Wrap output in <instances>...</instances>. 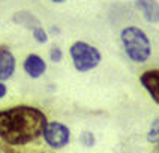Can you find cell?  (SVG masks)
I'll list each match as a JSON object with an SVG mask.
<instances>
[{
    "instance_id": "7",
    "label": "cell",
    "mask_w": 159,
    "mask_h": 153,
    "mask_svg": "<svg viewBox=\"0 0 159 153\" xmlns=\"http://www.w3.org/2000/svg\"><path fill=\"white\" fill-rule=\"evenodd\" d=\"M23 69L30 78L38 80L47 72V62L38 54H29L23 62Z\"/></svg>"
},
{
    "instance_id": "3",
    "label": "cell",
    "mask_w": 159,
    "mask_h": 153,
    "mask_svg": "<svg viewBox=\"0 0 159 153\" xmlns=\"http://www.w3.org/2000/svg\"><path fill=\"white\" fill-rule=\"evenodd\" d=\"M69 56L72 59V65L78 72L93 71L99 66L102 60V54L96 47L87 44L84 41H77L69 47Z\"/></svg>"
},
{
    "instance_id": "15",
    "label": "cell",
    "mask_w": 159,
    "mask_h": 153,
    "mask_svg": "<svg viewBox=\"0 0 159 153\" xmlns=\"http://www.w3.org/2000/svg\"><path fill=\"white\" fill-rule=\"evenodd\" d=\"M6 146H8V144H6ZM2 152H5V153H23V152H18V150H14V149H11V147H3V149H2Z\"/></svg>"
},
{
    "instance_id": "10",
    "label": "cell",
    "mask_w": 159,
    "mask_h": 153,
    "mask_svg": "<svg viewBox=\"0 0 159 153\" xmlns=\"http://www.w3.org/2000/svg\"><path fill=\"white\" fill-rule=\"evenodd\" d=\"M146 140L150 144H158L159 143V116L153 120L149 126V131L146 135Z\"/></svg>"
},
{
    "instance_id": "6",
    "label": "cell",
    "mask_w": 159,
    "mask_h": 153,
    "mask_svg": "<svg viewBox=\"0 0 159 153\" xmlns=\"http://www.w3.org/2000/svg\"><path fill=\"white\" fill-rule=\"evenodd\" d=\"M140 84L159 107V69H147L140 75Z\"/></svg>"
},
{
    "instance_id": "11",
    "label": "cell",
    "mask_w": 159,
    "mask_h": 153,
    "mask_svg": "<svg viewBox=\"0 0 159 153\" xmlns=\"http://www.w3.org/2000/svg\"><path fill=\"white\" fill-rule=\"evenodd\" d=\"M80 143L86 149H92L96 144V137L90 131H84V132H81V135H80Z\"/></svg>"
},
{
    "instance_id": "9",
    "label": "cell",
    "mask_w": 159,
    "mask_h": 153,
    "mask_svg": "<svg viewBox=\"0 0 159 153\" xmlns=\"http://www.w3.org/2000/svg\"><path fill=\"white\" fill-rule=\"evenodd\" d=\"M12 21L17 23V24H20V26L27 27V29H30V30H33V29L41 26V21H39L33 14H30V12H27V11L15 12L14 17H12Z\"/></svg>"
},
{
    "instance_id": "13",
    "label": "cell",
    "mask_w": 159,
    "mask_h": 153,
    "mask_svg": "<svg viewBox=\"0 0 159 153\" xmlns=\"http://www.w3.org/2000/svg\"><path fill=\"white\" fill-rule=\"evenodd\" d=\"M48 57L53 63H60L63 60V51L59 48V47H51L50 53H48Z\"/></svg>"
},
{
    "instance_id": "2",
    "label": "cell",
    "mask_w": 159,
    "mask_h": 153,
    "mask_svg": "<svg viewBox=\"0 0 159 153\" xmlns=\"http://www.w3.org/2000/svg\"><path fill=\"white\" fill-rule=\"evenodd\" d=\"M120 41L126 56L134 63H146L152 56V44L147 33L137 26H128L120 32Z\"/></svg>"
},
{
    "instance_id": "18",
    "label": "cell",
    "mask_w": 159,
    "mask_h": 153,
    "mask_svg": "<svg viewBox=\"0 0 159 153\" xmlns=\"http://www.w3.org/2000/svg\"><path fill=\"white\" fill-rule=\"evenodd\" d=\"M0 153H5V152H2V150H0Z\"/></svg>"
},
{
    "instance_id": "16",
    "label": "cell",
    "mask_w": 159,
    "mask_h": 153,
    "mask_svg": "<svg viewBox=\"0 0 159 153\" xmlns=\"http://www.w3.org/2000/svg\"><path fill=\"white\" fill-rule=\"evenodd\" d=\"M152 153H159V143L155 146V149H153V152H152Z\"/></svg>"
},
{
    "instance_id": "17",
    "label": "cell",
    "mask_w": 159,
    "mask_h": 153,
    "mask_svg": "<svg viewBox=\"0 0 159 153\" xmlns=\"http://www.w3.org/2000/svg\"><path fill=\"white\" fill-rule=\"evenodd\" d=\"M53 3H57V5H60V3H63V2H66V0H51Z\"/></svg>"
},
{
    "instance_id": "14",
    "label": "cell",
    "mask_w": 159,
    "mask_h": 153,
    "mask_svg": "<svg viewBox=\"0 0 159 153\" xmlns=\"http://www.w3.org/2000/svg\"><path fill=\"white\" fill-rule=\"evenodd\" d=\"M6 95H8V87L3 81H0V99H3Z\"/></svg>"
},
{
    "instance_id": "4",
    "label": "cell",
    "mask_w": 159,
    "mask_h": 153,
    "mask_svg": "<svg viewBox=\"0 0 159 153\" xmlns=\"http://www.w3.org/2000/svg\"><path fill=\"white\" fill-rule=\"evenodd\" d=\"M42 137L48 147H51L54 150H60L71 143V129L66 125L54 120L47 123Z\"/></svg>"
},
{
    "instance_id": "12",
    "label": "cell",
    "mask_w": 159,
    "mask_h": 153,
    "mask_svg": "<svg viewBox=\"0 0 159 153\" xmlns=\"http://www.w3.org/2000/svg\"><path fill=\"white\" fill-rule=\"evenodd\" d=\"M32 35H33V38H35V41L38 44H47L48 39H50V38H48V32H47L42 26L33 29V30H32Z\"/></svg>"
},
{
    "instance_id": "1",
    "label": "cell",
    "mask_w": 159,
    "mask_h": 153,
    "mask_svg": "<svg viewBox=\"0 0 159 153\" xmlns=\"http://www.w3.org/2000/svg\"><path fill=\"white\" fill-rule=\"evenodd\" d=\"M47 123L44 111L32 105L0 110V140L12 147L26 146L42 137Z\"/></svg>"
},
{
    "instance_id": "8",
    "label": "cell",
    "mask_w": 159,
    "mask_h": 153,
    "mask_svg": "<svg viewBox=\"0 0 159 153\" xmlns=\"http://www.w3.org/2000/svg\"><path fill=\"white\" fill-rule=\"evenodd\" d=\"M135 6L141 12L144 20L150 24L159 23V3L158 0H135Z\"/></svg>"
},
{
    "instance_id": "5",
    "label": "cell",
    "mask_w": 159,
    "mask_h": 153,
    "mask_svg": "<svg viewBox=\"0 0 159 153\" xmlns=\"http://www.w3.org/2000/svg\"><path fill=\"white\" fill-rule=\"evenodd\" d=\"M17 69V59L8 45L0 44V81H8L12 78Z\"/></svg>"
}]
</instances>
